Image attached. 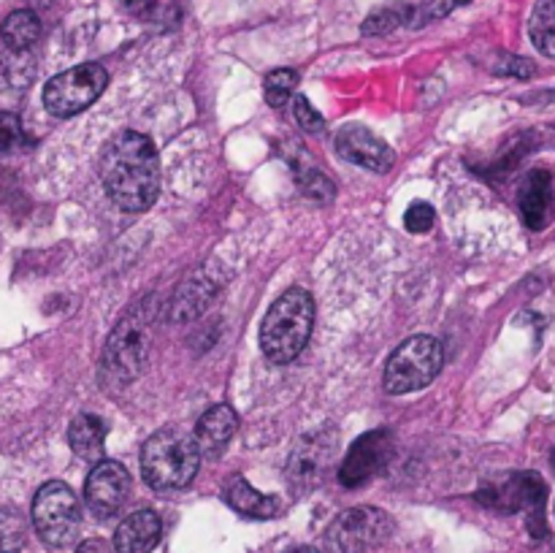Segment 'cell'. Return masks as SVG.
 <instances>
[{
	"mask_svg": "<svg viewBox=\"0 0 555 553\" xmlns=\"http://www.w3.org/2000/svg\"><path fill=\"white\" fill-rule=\"evenodd\" d=\"M101 179L108 198L122 211L139 215L160 193V157L155 144L139 130H125L108 141L101 160Z\"/></svg>",
	"mask_w": 555,
	"mask_h": 553,
	"instance_id": "obj_1",
	"label": "cell"
},
{
	"mask_svg": "<svg viewBox=\"0 0 555 553\" xmlns=\"http://www.w3.org/2000/svg\"><path fill=\"white\" fill-rule=\"evenodd\" d=\"M152 320H155L152 298H144L133 304L112 329L101 356L103 377L112 385H128L144 372L150 358Z\"/></svg>",
	"mask_w": 555,
	"mask_h": 553,
	"instance_id": "obj_2",
	"label": "cell"
},
{
	"mask_svg": "<svg viewBox=\"0 0 555 553\" xmlns=\"http://www.w3.org/2000/svg\"><path fill=\"white\" fill-rule=\"evenodd\" d=\"M314 325V301L304 287H291L271 304L260 325V350L271 363H291L307 347Z\"/></svg>",
	"mask_w": 555,
	"mask_h": 553,
	"instance_id": "obj_3",
	"label": "cell"
},
{
	"mask_svg": "<svg viewBox=\"0 0 555 553\" xmlns=\"http://www.w3.org/2000/svg\"><path fill=\"white\" fill-rule=\"evenodd\" d=\"M201 466V450L193 434L160 428L141 448V475L155 491H179L193 483Z\"/></svg>",
	"mask_w": 555,
	"mask_h": 553,
	"instance_id": "obj_4",
	"label": "cell"
},
{
	"mask_svg": "<svg viewBox=\"0 0 555 553\" xmlns=\"http://www.w3.org/2000/svg\"><path fill=\"white\" fill-rule=\"evenodd\" d=\"M444 361L442 345L434 336H410L393 350V356L385 363L383 383L385 390L393 396L412 394L431 383L439 374Z\"/></svg>",
	"mask_w": 555,
	"mask_h": 553,
	"instance_id": "obj_5",
	"label": "cell"
},
{
	"mask_svg": "<svg viewBox=\"0 0 555 553\" xmlns=\"http://www.w3.org/2000/svg\"><path fill=\"white\" fill-rule=\"evenodd\" d=\"M33 526L47 545H70L79 537L81 526V507L76 493L60 480L43 483L33 499Z\"/></svg>",
	"mask_w": 555,
	"mask_h": 553,
	"instance_id": "obj_6",
	"label": "cell"
},
{
	"mask_svg": "<svg viewBox=\"0 0 555 553\" xmlns=\"http://www.w3.org/2000/svg\"><path fill=\"white\" fill-rule=\"evenodd\" d=\"M108 85V70L98 63H81L63 70L43 87V106L54 117H74L98 101Z\"/></svg>",
	"mask_w": 555,
	"mask_h": 553,
	"instance_id": "obj_7",
	"label": "cell"
},
{
	"mask_svg": "<svg viewBox=\"0 0 555 553\" xmlns=\"http://www.w3.org/2000/svg\"><path fill=\"white\" fill-rule=\"evenodd\" d=\"M393 531V518L379 507H350L325 531V545L334 553H366L383 545Z\"/></svg>",
	"mask_w": 555,
	"mask_h": 553,
	"instance_id": "obj_8",
	"label": "cell"
},
{
	"mask_svg": "<svg viewBox=\"0 0 555 553\" xmlns=\"http://www.w3.org/2000/svg\"><path fill=\"white\" fill-rule=\"evenodd\" d=\"M480 499L488 507L504 510V513L529 515L531 535L545 537V520H542V507L547 499V486L537 472H515L499 486L480 491Z\"/></svg>",
	"mask_w": 555,
	"mask_h": 553,
	"instance_id": "obj_9",
	"label": "cell"
},
{
	"mask_svg": "<svg viewBox=\"0 0 555 553\" xmlns=\"http://www.w3.org/2000/svg\"><path fill=\"white\" fill-rule=\"evenodd\" d=\"M336 432L334 428H318V432L304 434L287 459V483L296 491H312L323 483L325 472L336 459Z\"/></svg>",
	"mask_w": 555,
	"mask_h": 553,
	"instance_id": "obj_10",
	"label": "cell"
},
{
	"mask_svg": "<svg viewBox=\"0 0 555 553\" xmlns=\"http://www.w3.org/2000/svg\"><path fill=\"white\" fill-rule=\"evenodd\" d=\"M390 455H393V437L385 428H377V432H369L363 437H358L352 442V448L347 450L345 461H341V486L358 488L363 483H369L388 464Z\"/></svg>",
	"mask_w": 555,
	"mask_h": 553,
	"instance_id": "obj_11",
	"label": "cell"
},
{
	"mask_svg": "<svg viewBox=\"0 0 555 553\" xmlns=\"http://www.w3.org/2000/svg\"><path fill=\"white\" fill-rule=\"evenodd\" d=\"M130 493V475L119 461H98L85 483V502L98 518H112Z\"/></svg>",
	"mask_w": 555,
	"mask_h": 553,
	"instance_id": "obj_12",
	"label": "cell"
},
{
	"mask_svg": "<svg viewBox=\"0 0 555 553\" xmlns=\"http://www.w3.org/2000/svg\"><path fill=\"white\" fill-rule=\"evenodd\" d=\"M336 152L339 157H345L347 163H356V166L369 168V171L385 173L393 168L396 152L390 150L388 141H383L379 136H374L372 130L363 128V125H347L336 133Z\"/></svg>",
	"mask_w": 555,
	"mask_h": 553,
	"instance_id": "obj_13",
	"label": "cell"
},
{
	"mask_svg": "<svg viewBox=\"0 0 555 553\" xmlns=\"http://www.w3.org/2000/svg\"><path fill=\"white\" fill-rule=\"evenodd\" d=\"M217 291H220V276L211 274V269L206 266L177 287L171 304H168V314H171L173 323H188V320L206 312V307L215 301Z\"/></svg>",
	"mask_w": 555,
	"mask_h": 553,
	"instance_id": "obj_14",
	"label": "cell"
},
{
	"mask_svg": "<svg viewBox=\"0 0 555 553\" xmlns=\"http://www.w3.org/2000/svg\"><path fill=\"white\" fill-rule=\"evenodd\" d=\"M160 515L155 510H135L114 531L117 553H152L160 542Z\"/></svg>",
	"mask_w": 555,
	"mask_h": 553,
	"instance_id": "obj_15",
	"label": "cell"
},
{
	"mask_svg": "<svg viewBox=\"0 0 555 553\" xmlns=\"http://www.w3.org/2000/svg\"><path fill=\"white\" fill-rule=\"evenodd\" d=\"M553 177L547 168H534L520 188V217L531 231H542L551 222Z\"/></svg>",
	"mask_w": 555,
	"mask_h": 553,
	"instance_id": "obj_16",
	"label": "cell"
},
{
	"mask_svg": "<svg viewBox=\"0 0 555 553\" xmlns=\"http://www.w3.org/2000/svg\"><path fill=\"white\" fill-rule=\"evenodd\" d=\"M236 428H238V415L233 412V407L217 404L201 415L198 426H195V434H193L195 445H198L201 453H220V450L233 439Z\"/></svg>",
	"mask_w": 555,
	"mask_h": 553,
	"instance_id": "obj_17",
	"label": "cell"
},
{
	"mask_svg": "<svg viewBox=\"0 0 555 553\" xmlns=\"http://www.w3.org/2000/svg\"><path fill=\"white\" fill-rule=\"evenodd\" d=\"M70 450L79 455L81 461H103V445H106V423L92 412H81L70 421L68 428Z\"/></svg>",
	"mask_w": 555,
	"mask_h": 553,
	"instance_id": "obj_18",
	"label": "cell"
},
{
	"mask_svg": "<svg viewBox=\"0 0 555 553\" xmlns=\"http://www.w3.org/2000/svg\"><path fill=\"white\" fill-rule=\"evenodd\" d=\"M225 502L231 504L236 513L247 515V518H274V515L280 513V499L255 491L244 477H231V480H228Z\"/></svg>",
	"mask_w": 555,
	"mask_h": 553,
	"instance_id": "obj_19",
	"label": "cell"
},
{
	"mask_svg": "<svg viewBox=\"0 0 555 553\" xmlns=\"http://www.w3.org/2000/svg\"><path fill=\"white\" fill-rule=\"evenodd\" d=\"M0 36H3V43L11 52H27L38 41V36H41V22H38L36 11H11L5 16L3 27H0Z\"/></svg>",
	"mask_w": 555,
	"mask_h": 553,
	"instance_id": "obj_20",
	"label": "cell"
},
{
	"mask_svg": "<svg viewBox=\"0 0 555 553\" xmlns=\"http://www.w3.org/2000/svg\"><path fill=\"white\" fill-rule=\"evenodd\" d=\"M529 36L537 52L555 57V0H540L531 11Z\"/></svg>",
	"mask_w": 555,
	"mask_h": 553,
	"instance_id": "obj_21",
	"label": "cell"
},
{
	"mask_svg": "<svg viewBox=\"0 0 555 553\" xmlns=\"http://www.w3.org/2000/svg\"><path fill=\"white\" fill-rule=\"evenodd\" d=\"M415 16V5L410 3H393V5H383V9L372 11L366 16V22L361 25L363 36H388V33L399 30L401 25L412 22Z\"/></svg>",
	"mask_w": 555,
	"mask_h": 553,
	"instance_id": "obj_22",
	"label": "cell"
},
{
	"mask_svg": "<svg viewBox=\"0 0 555 553\" xmlns=\"http://www.w3.org/2000/svg\"><path fill=\"white\" fill-rule=\"evenodd\" d=\"M296 85H298V74L293 68L271 70L263 81L266 101H269V106H274V108L285 106V103L293 98V92H296Z\"/></svg>",
	"mask_w": 555,
	"mask_h": 553,
	"instance_id": "obj_23",
	"label": "cell"
},
{
	"mask_svg": "<svg viewBox=\"0 0 555 553\" xmlns=\"http://www.w3.org/2000/svg\"><path fill=\"white\" fill-rule=\"evenodd\" d=\"M25 537V518L11 507L0 510V553H20Z\"/></svg>",
	"mask_w": 555,
	"mask_h": 553,
	"instance_id": "obj_24",
	"label": "cell"
},
{
	"mask_svg": "<svg viewBox=\"0 0 555 553\" xmlns=\"http://www.w3.org/2000/svg\"><path fill=\"white\" fill-rule=\"evenodd\" d=\"M298 184H301L304 195H309L312 201H320V204L334 198V182L325 179L320 171H304L301 177H298Z\"/></svg>",
	"mask_w": 555,
	"mask_h": 553,
	"instance_id": "obj_25",
	"label": "cell"
},
{
	"mask_svg": "<svg viewBox=\"0 0 555 553\" xmlns=\"http://www.w3.org/2000/svg\"><path fill=\"white\" fill-rule=\"evenodd\" d=\"M293 114H296L298 128L307 130V133H320V130L325 128L323 114H320L318 108H314L312 103H309V98L298 95L296 101H293Z\"/></svg>",
	"mask_w": 555,
	"mask_h": 553,
	"instance_id": "obj_26",
	"label": "cell"
},
{
	"mask_svg": "<svg viewBox=\"0 0 555 553\" xmlns=\"http://www.w3.org/2000/svg\"><path fill=\"white\" fill-rule=\"evenodd\" d=\"M25 133H22V123L16 114L0 112V152H11L22 146Z\"/></svg>",
	"mask_w": 555,
	"mask_h": 553,
	"instance_id": "obj_27",
	"label": "cell"
},
{
	"mask_svg": "<svg viewBox=\"0 0 555 553\" xmlns=\"http://www.w3.org/2000/svg\"><path fill=\"white\" fill-rule=\"evenodd\" d=\"M404 226L410 233H428L434 226V206L426 201H415V204L406 209Z\"/></svg>",
	"mask_w": 555,
	"mask_h": 553,
	"instance_id": "obj_28",
	"label": "cell"
},
{
	"mask_svg": "<svg viewBox=\"0 0 555 553\" xmlns=\"http://www.w3.org/2000/svg\"><path fill=\"white\" fill-rule=\"evenodd\" d=\"M493 74L499 76H515V79H531L537 74V65L531 60L518 57V54H504L496 65H493Z\"/></svg>",
	"mask_w": 555,
	"mask_h": 553,
	"instance_id": "obj_29",
	"label": "cell"
},
{
	"mask_svg": "<svg viewBox=\"0 0 555 553\" xmlns=\"http://www.w3.org/2000/svg\"><path fill=\"white\" fill-rule=\"evenodd\" d=\"M455 5H459V0H426L421 9H415L417 20L412 22V25H423V22L442 20V16H448L450 11L455 9Z\"/></svg>",
	"mask_w": 555,
	"mask_h": 553,
	"instance_id": "obj_30",
	"label": "cell"
},
{
	"mask_svg": "<svg viewBox=\"0 0 555 553\" xmlns=\"http://www.w3.org/2000/svg\"><path fill=\"white\" fill-rule=\"evenodd\" d=\"M125 11L133 16H146L157 5V0H122Z\"/></svg>",
	"mask_w": 555,
	"mask_h": 553,
	"instance_id": "obj_31",
	"label": "cell"
},
{
	"mask_svg": "<svg viewBox=\"0 0 555 553\" xmlns=\"http://www.w3.org/2000/svg\"><path fill=\"white\" fill-rule=\"evenodd\" d=\"M76 553H103V542L87 540V542H81L79 551H76Z\"/></svg>",
	"mask_w": 555,
	"mask_h": 553,
	"instance_id": "obj_32",
	"label": "cell"
},
{
	"mask_svg": "<svg viewBox=\"0 0 555 553\" xmlns=\"http://www.w3.org/2000/svg\"><path fill=\"white\" fill-rule=\"evenodd\" d=\"M291 553H320V551L312 545H304V548H296V551H291Z\"/></svg>",
	"mask_w": 555,
	"mask_h": 553,
	"instance_id": "obj_33",
	"label": "cell"
},
{
	"mask_svg": "<svg viewBox=\"0 0 555 553\" xmlns=\"http://www.w3.org/2000/svg\"><path fill=\"white\" fill-rule=\"evenodd\" d=\"M464 3H472V0H459V5H464Z\"/></svg>",
	"mask_w": 555,
	"mask_h": 553,
	"instance_id": "obj_34",
	"label": "cell"
},
{
	"mask_svg": "<svg viewBox=\"0 0 555 553\" xmlns=\"http://www.w3.org/2000/svg\"><path fill=\"white\" fill-rule=\"evenodd\" d=\"M553 466H555V453H553Z\"/></svg>",
	"mask_w": 555,
	"mask_h": 553,
	"instance_id": "obj_35",
	"label": "cell"
}]
</instances>
